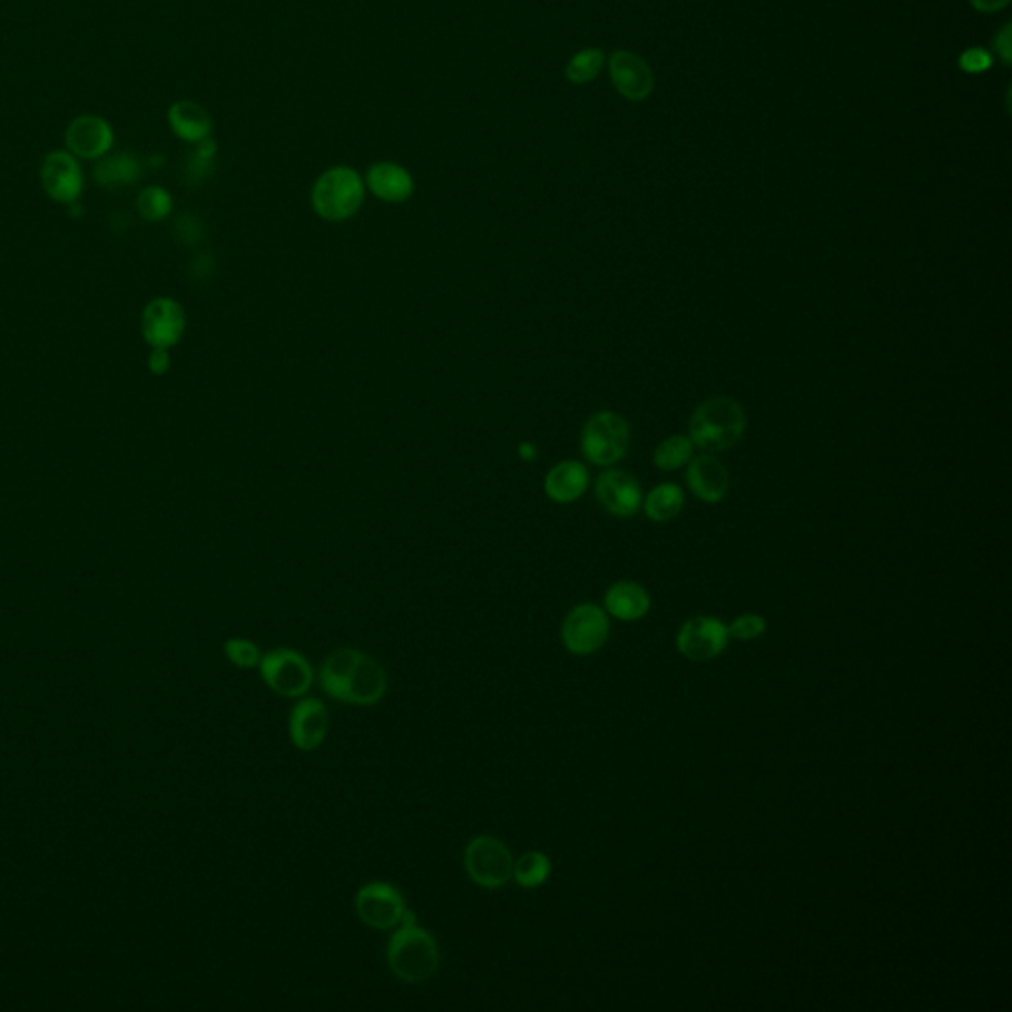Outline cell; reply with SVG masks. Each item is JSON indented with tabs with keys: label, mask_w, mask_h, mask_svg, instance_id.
I'll return each instance as SVG.
<instances>
[{
	"label": "cell",
	"mask_w": 1012,
	"mask_h": 1012,
	"mask_svg": "<svg viewBox=\"0 0 1012 1012\" xmlns=\"http://www.w3.org/2000/svg\"><path fill=\"white\" fill-rule=\"evenodd\" d=\"M631 445V430L617 412H596L581 430L580 448L591 465L613 466L623 461Z\"/></svg>",
	"instance_id": "obj_5"
},
{
	"label": "cell",
	"mask_w": 1012,
	"mask_h": 1012,
	"mask_svg": "<svg viewBox=\"0 0 1012 1012\" xmlns=\"http://www.w3.org/2000/svg\"><path fill=\"white\" fill-rule=\"evenodd\" d=\"M463 866L479 888L501 890L512 881L514 856L501 838L479 835L466 843Z\"/></svg>",
	"instance_id": "obj_6"
},
{
	"label": "cell",
	"mask_w": 1012,
	"mask_h": 1012,
	"mask_svg": "<svg viewBox=\"0 0 1012 1012\" xmlns=\"http://www.w3.org/2000/svg\"><path fill=\"white\" fill-rule=\"evenodd\" d=\"M645 514L652 522H670L685 509V491L677 483H660L643 497Z\"/></svg>",
	"instance_id": "obj_23"
},
{
	"label": "cell",
	"mask_w": 1012,
	"mask_h": 1012,
	"mask_svg": "<svg viewBox=\"0 0 1012 1012\" xmlns=\"http://www.w3.org/2000/svg\"><path fill=\"white\" fill-rule=\"evenodd\" d=\"M224 652L238 669H254L264 657L259 647L247 639H229L224 643Z\"/></svg>",
	"instance_id": "obj_29"
},
{
	"label": "cell",
	"mask_w": 1012,
	"mask_h": 1012,
	"mask_svg": "<svg viewBox=\"0 0 1012 1012\" xmlns=\"http://www.w3.org/2000/svg\"><path fill=\"white\" fill-rule=\"evenodd\" d=\"M40 180L45 193L53 203L70 206L78 203L83 193V173L70 150H53L46 155L40 168Z\"/></svg>",
	"instance_id": "obj_12"
},
{
	"label": "cell",
	"mask_w": 1012,
	"mask_h": 1012,
	"mask_svg": "<svg viewBox=\"0 0 1012 1012\" xmlns=\"http://www.w3.org/2000/svg\"><path fill=\"white\" fill-rule=\"evenodd\" d=\"M354 910L364 924L374 930L397 927L407 906L400 890L387 882L364 884L354 898Z\"/></svg>",
	"instance_id": "obj_9"
},
{
	"label": "cell",
	"mask_w": 1012,
	"mask_h": 1012,
	"mask_svg": "<svg viewBox=\"0 0 1012 1012\" xmlns=\"http://www.w3.org/2000/svg\"><path fill=\"white\" fill-rule=\"evenodd\" d=\"M364 185L379 200L387 204L405 203L414 196L415 190V180L410 170L392 160L374 163L366 173Z\"/></svg>",
	"instance_id": "obj_18"
},
{
	"label": "cell",
	"mask_w": 1012,
	"mask_h": 1012,
	"mask_svg": "<svg viewBox=\"0 0 1012 1012\" xmlns=\"http://www.w3.org/2000/svg\"><path fill=\"white\" fill-rule=\"evenodd\" d=\"M608 616L596 603H580L570 609V613L563 619V645L578 657H586L601 649L608 641Z\"/></svg>",
	"instance_id": "obj_8"
},
{
	"label": "cell",
	"mask_w": 1012,
	"mask_h": 1012,
	"mask_svg": "<svg viewBox=\"0 0 1012 1012\" xmlns=\"http://www.w3.org/2000/svg\"><path fill=\"white\" fill-rule=\"evenodd\" d=\"M687 484L690 493L706 504H718L730 491V473L714 453L690 459L687 465Z\"/></svg>",
	"instance_id": "obj_16"
},
{
	"label": "cell",
	"mask_w": 1012,
	"mask_h": 1012,
	"mask_svg": "<svg viewBox=\"0 0 1012 1012\" xmlns=\"http://www.w3.org/2000/svg\"><path fill=\"white\" fill-rule=\"evenodd\" d=\"M257 667L265 685L272 688L275 695L285 698H299L313 685V669L308 660L301 652L291 649L267 652Z\"/></svg>",
	"instance_id": "obj_7"
},
{
	"label": "cell",
	"mask_w": 1012,
	"mask_h": 1012,
	"mask_svg": "<svg viewBox=\"0 0 1012 1012\" xmlns=\"http://www.w3.org/2000/svg\"><path fill=\"white\" fill-rule=\"evenodd\" d=\"M609 73L617 91L629 101H643L651 96L652 71L641 56L627 50H617L609 58Z\"/></svg>",
	"instance_id": "obj_15"
},
{
	"label": "cell",
	"mask_w": 1012,
	"mask_h": 1012,
	"mask_svg": "<svg viewBox=\"0 0 1012 1012\" xmlns=\"http://www.w3.org/2000/svg\"><path fill=\"white\" fill-rule=\"evenodd\" d=\"M764 631H766V621H764V617L748 613V616H739L738 619L728 627V637H734V639H738V641H751V639L762 637Z\"/></svg>",
	"instance_id": "obj_30"
},
{
	"label": "cell",
	"mask_w": 1012,
	"mask_h": 1012,
	"mask_svg": "<svg viewBox=\"0 0 1012 1012\" xmlns=\"http://www.w3.org/2000/svg\"><path fill=\"white\" fill-rule=\"evenodd\" d=\"M366 196L364 178L351 167H333L315 180L311 204L326 222L351 220L361 212Z\"/></svg>",
	"instance_id": "obj_4"
},
{
	"label": "cell",
	"mask_w": 1012,
	"mask_h": 1012,
	"mask_svg": "<svg viewBox=\"0 0 1012 1012\" xmlns=\"http://www.w3.org/2000/svg\"><path fill=\"white\" fill-rule=\"evenodd\" d=\"M603 63H606V53L601 52L599 48H586L572 56V60L566 66V78L576 86L590 83L598 78Z\"/></svg>",
	"instance_id": "obj_26"
},
{
	"label": "cell",
	"mask_w": 1012,
	"mask_h": 1012,
	"mask_svg": "<svg viewBox=\"0 0 1012 1012\" xmlns=\"http://www.w3.org/2000/svg\"><path fill=\"white\" fill-rule=\"evenodd\" d=\"M728 643V627L713 617H692L680 627L678 651L696 662L716 659Z\"/></svg>",
	"instance_id": "obj_13"
},
{
	"label": "cell",
	"mask_w": 1012,
	"mask_h": 1012,
	"mask_svg": "<svg viewBox=\"0 0 1012 1012\" xmlns=\"http://www.w3.org/2000/svg\"><path fill=\"white\" fill-rule=\"evenodd\" d=\"M143 175V163L137 155L132 153H114L97 160L94 168V177L97 185L117 190L124 186H132Z\"/></svg>",
	"instance_id": "obj_21"
},
{
	"label": "cell",
	"mask_w": 1012,
	"mask_h": 1012,
	"mask_svg": "<svg viewBox=\"0 0 1012 1012\" xmlns=\"http://www.w3.org/2000/svg\"><path fill=\"white\" fill-rule=\"evenodd\" d=\"M590 487V471L580 461H560L544 476V493L556 504L580 501Z\"/></svg>",
	"instance_id": "obj_19"
},
{
	"label": "cell",
	"mask_w": 1012,
	"mask_h": 1012,
	"mask_svg": "<svg viewBox=\"0 0 1012 1012\" xmlns=\"http://www.w3.org/2000/svg\"><path fill=\"white\" fill-rule=\"evenodd\" d=\"M390 971L404 983H425L438 973L441 963L440 945L432 933L417 925L412 910L405 912L396 932L386 945Z\"/></svg>",
	"instance_id": "obj_2"
},
{
	"label": "cell",
	"mask_w": 1012,
	"mask_h": 1012,
	"mask_svg": "<svg viewBox=\"0 0 1012 1012\" xmlns=\"http://www.w3.org/2000/svg\"><path fill=\"white\" fill-rule=\"evenodd\" d=\"M746 433V412L728 396L708 397L688 420V438L706 453L730 450Z\"/></svg>",
	"instance_id": "obj_3"
},
{
	"label": "cell",
	"mask_w": 1012,
	"mask_h": 1012,
	"mask_svg": "<svg viewBox=\"0 0 1012 1012\" xmlns=\"http://www.w3.org/2000/svg\"><path fill=\"white\" fill-rule=\"evenodd\" d=\"M326 695L346 705H379L387 692V675L379 660L358 649H336L326 657L318 672Z\"/></svg>",
	"instance_id": "obj_1"
},
{
	"label": "cell",
	"mask_w": 1012,
	"mask_h": 1012,
	"mask_svg": "<svg viewBox=\"0 0 1012 1012\" xmlns=\"http://www.w3.org/2000/svg\"><path fill=\"white\" fill-rule=\"evenodd\" d=\"M193 153L186 157L185 175L190 183H200L204 177L210 173L212 160L216 157V141L214 139H204L200 143H194Z\"/></svg>",
	"instance_id": "obj_28"
},
{
	"label": "cell",
	"mask_w": 1012,
	"mask_h": 1012,
	"mask_svg": "<svg viewBox=\"0 0 1012 1012\" xmlns=\"http://www.w3.org/2000/svg\"><path fill=\"white\" fill-rule=\"evenodd\" d=\"M111 125L97 115H80L66 129V145L76 159L96 160L114 147Z\"/></svg>",
	"instance_id": "obj_14"
},
{
	"label": "cell",
	"mask_w": 1012,
	"mask_h": 1012,
	"mask_svg": "<svg viewBox=\"0 0 1012 1012\" xmlns=\"http://www.w3.org/2000/svg\"><path fill=\"white\" fill-rule=\"evenodd\" d=\"M971 4L979 12H996V10L1006 9L1011 4V0H971Z\"/></svg>",
	"instance_id": "obj_34"
},
{
	"label": "cell",
	"mask_w": 1012,
	"mask_h": 1012,
	"mask_svg": "<svg viewBox=\"0 0 1012 1012\" xmlns=\"http://www.w3.org/2000/svg\"><path fill=\"white\" fill-rule=\"evenodd\" d=\"M137 210L147 222H160L173 212V196L163 186H149L137 198Z\"/></svg>",
	"instance_id": "obj_27"
},
{
	"label": "cell",
	"mask_w": 1012,
	"mask_h": 1012,
	"mask_svg": "<svg viewBox=\"0 0 1012 1012\" xmlns=\"http://www.w3.org/2000/svg\"><path fill=\"white\" fill-rule=\"evenodd\" d=\"M606 611L621 621H637L651 609L649 591L637 581H617L606 591Z\"/></svg>",
	"instance_id": "obj_20"
},
{
	"label": "cell",
	"mask_w": 1012,
	"mask_h": 1012,
	"mask_svg": "<svg viewBox=\"0 0 1012 1012\" xmlns=\"http://www.w3.org/2000/svg\"><path fill=\"white\" fill-rule=\"evenodd\" d=\"M168 125L186 143H200L210 137L212 117L194 101H177L168 109Z\"/></svg>",
	"instance_id": "obj_22"
},
{
	"label": "cell",
	"mask_w": 1012,
	"mask_h": 1012,
	"mask_svg": "<svg viewBox=\"0 0 1012 1012\" xmlns=\"http://www.w3.org/2000/svg\"><path fill=\"white\" fill-rule=\"evenodd\" d=\"M596 499L611 517L631 519L643 504V491L631 473L608 466L596 481Z\"/></svg>",
	"instance_id": "obj_11"
},
{
	"label": "cell",
	"mask_w": 1012,
	"mask_h": 1012,
	"mask_svg": "<svg viewBox=\"0 0 1012 1012\" xmlns=\"http://www.w3.org/2000/svg\"><path fill=\"white\" fill-rule=\"evenodd\" d=\"M552 863L547 854L540 851H529L520 854L512 866V878L517 881L520 888H538L550 878Z\"/></svg>",
	"instance_id": "obj_25"
},
{
	"label": "cell",
	"mask_w": 1012,
	"mask_h": 1012,
	"mask_svg": "<svg viewBox=\"0 0 1012 1012\" xmlns=\"http://www.w3.org/2000/svg\"><path fill=\"white\" fill-rule=\"evenodd\" d=\"M695 458V443L688 435H670L667 440L660 441L657 450L652 453V463L659 471H678L690 463Z\"/></svg>",
	"instance_id": "obj_24"
},
{
	"label": "cell",
	"mask_w": 1012,
	"mask_h": 1012,
	"mask_svg": "<svg viewBox=\"0 0 1012 1012\" xmlns=\"http://www.w3.org/2000/svg\"><path fill=\"white\" fill-rule=\"evenodd\" d=\"M1011 30V24H1006V27H1004L995 38L996 53L1001 56V60H1003L1004 66H1009L1012 58Z\"/></svg>",
	"instance_id": "obj_32"
},
{
	"label": "cell",
	"mask_w": 1012,
	"mask_h": 1012,
	"mask_svg": "<svg viewBox=\"0 0 1012 1012\" xmlns=\"http://www.w3.org/2000/svg\"><path fill=\"white\" fill-rule=\"evenodd\" d=\"M186 331V313L178 301L157 297L143 308L141 335L150 348H173Z\"/></svg>",
	"instance_id": "obj_10"
},
{
	"label": "cell",
	"mask_w": 1012,
	"mask_h": 1012,
	"mask_svg": "<svg viewBox=\"0 0 1012 1012\" xmlns=\"http://www.w3.org/2000/svg\"><path fill=\"white\" fill-rule=\"evenodd\" d=\"M168 369H170L168 351H165V348H153L149 354L150 372L157 374V376H163V374H167Z\"/></svg>",
	"instance_id": "obj_33"
},
{
	"label": "cell",
	"mask_w": 1012,
	"mask_h": 1012,
	"mask_svg": "<svg viewBox=\"0 0 1012 1012\" xmlns=\"http://www.w3.org/2000/svg\"><path fill=\"white\" fill-rule=\"evenodd\" d=\"M993 66V56L983 48H969L960 56V68L967 73H983Z\"/></svg>",
	"instance_id": "obj_31"
},
{
	"label": "cell",
	"mask_w": 1012,
	"mask_h": 1012,
	"mask_svg": "<svg viewBox=\"0 0 1012 1012\" xmlns=\"http://www.w3.org/2000/svg\"><path fill=\"white\" fill-rule=\"evenodd\" d=\"M328 734V713L318 698H303L289 716V738L301 751L321 748Z\"/></svg>",
	"instance_id": "obj_17"
}]
</instances>
